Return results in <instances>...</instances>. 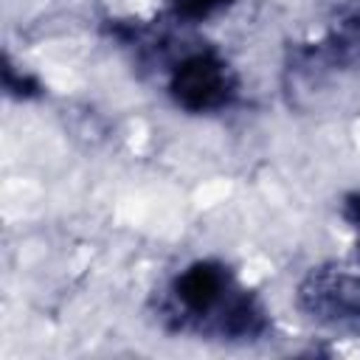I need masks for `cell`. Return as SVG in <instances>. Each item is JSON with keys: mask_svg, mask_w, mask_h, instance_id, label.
<instances>
[{"mask_svg": "<svg viewBox=\"0 0 360 360\" xmlns=\"http://www.w3.org/2000/svg\"><path fill=\"white\" fill-rule=\"evenodd\" d=\"M155 312L174 335L219 343H256L273 326L262 298L219 259H194L180 267L158 292Z\"/></svg>", "mask_w": 360, "mask_h": 360, "instance_id": "cell-1", "label": "cell"}, {"mask_svg": "<svg viewBox=\"0 0 360 360\" xmlns=\"http://www.w3.org/2000/svg\"><path fill=\"white\" fill-rule=\"evenodd\" d=\"M166 96L188 115L225 112L239 98V73L217 48H183L166 68Z\"/></svg>", "mask_w": 360, "mask_h": 360, "instance_id": "cell-2", "label": "cell"}, {"mask_svg": "<svg viewBox=\"0 0 360 360\" xmlns=\"http://www.w3.org/2000/svg\"><path fill=\"white\" fill-rule=\"evenodd\" d=\"M298 307L318 323L360 332V267H312L298 284Z\"/></svg>", "mask_w": 360, "mask_h": 360, "instance_id": "cell-3", "label": "cell"}, {"mask_svg": "<svg viewBox=\"0 0 360 360\" xmlns=\"http://www.w3.org/2000/svg\"><path fill=\"white\" fill-rule=\"evenodd\" d=\"M360 62V0L343 3L326 28L292 51L290 70L301 79H326Z\"/></svg>", "mask_w": 360, "mask_h": 360, "instance_id": "cell-4", "label": "cell"}, {"mask_svg": "<svg viewBox=\"0 0 360 360\" xmlns=\"http://www.w3.org/2000/svg\"><path fill=\"white\" fill-rule=\"evenodd\" d=\"M233 3H236V0H163V8H166V14H169L174 22L194 25V22L211 20L214 14L225 11V8L233 6Z\"/></svg>", "mask_w": 360, "mask_h": 360, "instance_id": "cell-5", "label": "cell"}, {"mask_svg": "<svg viewBox=\"0 0 360 360\" xmlns=\"http://www.w3.org/2000/svg\"><path fill=\"white\" fill-rule=\"evenodd\" d=\"M0 76H3V90H6V96L17 98V101H28V98H39V96H42V84H39V79H37L34 73L20 70V68L8 59V53L3 56Z\"/></svg>", "mask_w": 360, "mask_h": 360, "instance_id": "cell-6", "label": "cell"}, {"mask_svg": "<svg viewBox=\"0 0 360 360\" xmlns=\"http://www.w3.org/2000/svg\"><path fill=\"white\" fill-rule=\"evenodd\" d=\"M340 214H343L349 231L354 233V253H357V267H360V191H352L343 197Z\"/></svg>", "mask_w": 360, "mask_h": 360, "instance_id": "cell-7", "label": "cell"}]
</instances>
